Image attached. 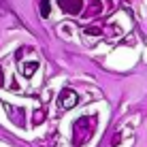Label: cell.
Returning <instances> with one entry per match:
<instances>
[{
	"label": "cell",
	"instance_id": "1",
	"mask_svg": "<svg viewBox=\"0 0 147 147\" xmlns=\"http://www.w3.org/2000/svg\"><path fill=\"white\" fill-rule=\"evenodd\" d=\"M77 102H79V98H77V94H75L73 90H62V94H60V98H58L60 109H70Z\"/></svg>",
	"mask_w": 147,
	"mask_h": 147
}]
</instances>
